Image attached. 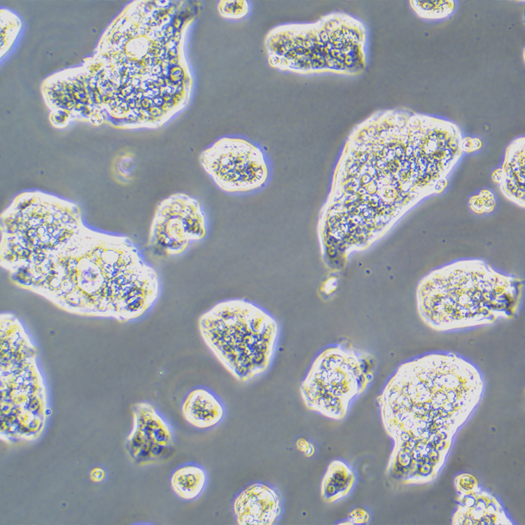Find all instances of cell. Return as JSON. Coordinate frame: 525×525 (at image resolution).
Segmentation results:
<instances>
[{"instance_id": "cell-1", "label": "cell", "mask_w": 525, "mask_h": 525, "mask_svg": "<svg viewBox=\"0 0 525 525\" xmlns=\"http://www.w3.org/2000/svg\"><path fill=\"white\" fill-rule=\"evenodd\" d=\"M458 159L439 118L404 109L372 114L354 129L340 160L328 238L348 252L368 248L398 215L435 191Z\"/></svg>"}, {"instance_id": "cell-2", "label": "cell", "mask_w": 525, "mask_h": 525, "mask_svg": "<svg viewBox=\"0 0 525 525\" xmlns=\"http://www.w3.org/2000/svg\"><path fill=\"white\" fill-rule=\"evenodd\" d=\"M523 284L482 260L453 262L423 277L416 297L419 316L433 330L451 332L490 325L517 313Z\"/></svg>"}, {"instance_id": "cell-3", "label": "cell", "mask_w": 525, "mask_h": 525, "mask_svg": "<svg viewBox=\"0 0 525 525\" xmlns=\"http://www.w3.org/2000/svg\"><path fill=\"white\" fill-rule=\"evenodd\" d=\"M366 44L364 24L343 12L277 25L265 38L270 66L299 75H359L367 66Z\"/></svg>"}, {"instance_id": "cell-4", "label": "cell", "mask_w": 525, "mask_h": 525, "mask_svg": "<svg viewBox=\"0 0 525 525\" xmlns=\"http://www.w3.org/2000/svg\"><path fill=\"white\" fill-rule=\"evenodd\" d=\"M198 330L206 346L239 382L264 374L275 356L279 326L266 309L250 300L220 301L198 318Z\"/></svg>"}, {"instance_id": "cell-5", "label": "cell", "mask_w": 525, "mask_h": 525, "mask_svg": "<svg viewBox=\"0 0 525 525\" xmlns=\"http://www.w3.org/2000/svg\"><path fill=\"white\" fill-rule=\"evenodd\" d=\"M374 366V357L366 351L330 345L314 359L300 384L301 397L309 410L341 420L372 381Z\"/></svg>"}, {"instance_id": "cell-6", "label": "cell", "mask_w": 525, "mask_h": 525, "mask_svg": "<svg viewBox=\"0 0 525 525\" xmlns=\"http://www.w3.org/2000/svg\"><path fill=\"white\" fill-rule=\"evenodd\" d=\"M199 162L217 188L230 195L256 192L266 185L270 176L263 151L239 136L216 139L202 150Z\"/></svg>"}, {"instance_id": "cell-7", "label": "cell", "mask_w": 525, "mask_h": 525, "mask_svg": "<svg viewBox=\"0 0 525 525\" xmlns=\"http://www.w3.org/2000/svg\"><path fill=\"white\" fill-rule=\"evenodd\" d=\"M209 224L202 203L186 192H175L158 204L150 228V241L169 256L185 253L194 243L204 240Z\"/></svg>"}, {"instance_id": "cell-8", "label": "cell", "mask_w": 525, "mask_h": 525, "mask_svg": "<svg viewBox=\"0 0 525 525\" xmlns=\"http://www.w3.org/2000/svg\"><path fill=\"white\" fill-rule=\"evenodd\" d=\"M134 455L141 459L167 458L174 452V433L169 422L150 405L136 407V428L132 434Z\"/></svg>"}, {"instance_id": "cell-9", "label": "cell", "mask_w": 525, "mask_h": 525, "mask_svg": "<svg viewBox=\"0 0 525 525\" xmlns=\"http://www.w3.org/2000/svg\"><path fill=\"white\" fill-rule=\"evenodd\" d=\"M232 508L239 525H272L281 516L282 500L274 487L253 483L236 496Z\"/></svg>"}, {"instance_id": "cell-10", "label": "cell", "mask_w": 525, "mask_h": 525, "mask_svg": "<svg viewBox=\"0 0 525 525\" xmlns=\"http://www.w3.org/2000/svg\"><path fill=\"white\" fill-rule=\"evenodd\" d=\"M181 412L185 420L200 430L211 428L219 424L225 415L220 399L211 390L197 387L186 396Z\"/></svg>"}, {"instance_id": "cell-11", "label": "cell", "mask_w": 525, "mask_h": 525, "mask_svg": "<svg viewBox=\"0 0 525 525\" xmlns=\"http://www.w3.org/2000/svg\"><path fill=\"white\" fill-rule=\"evenodd\" d=\"M499 180L504 193L516 203L524 200V139L514 141L506 150Z\"/></svg>"}, {"instance_id": "cell-12", "label": "cell", "mask_w": 525, "mask_h": 525, "mask_svg": "<svg viewBox=\"0 0 525 525\" xmlns=\"http://www.w3.org/2000/svg\"><path fill=\"white\" fill-rule=\"evenodd\" d=\"M355 479L351 465L342 460H333L322 479L321 492L323 499L332 503L344 498L352 490Z\"/></svg>"}, {"instance_id": "cell-13", "label": "cell", "mask_w": 525, "mask_h": 525, "mask_svg": "<svg viewBox=\"0 0 525 525\" xmlns=\"http://www.w3.org/2000/svg\"><path fill=\"white\" fill-rule=\"evenodd\" d=\"M208 483L205 469L194 463H187L176 468L170 477L174 493L181 499L192 500L204 491Z\"/></svg>"}, {"instance_id": "cell-14", "label": "cell", "mask_w": 525, "mask_h": 525, "mask_svg": "<svg viewBox=\"0 0 525 525\" xmlns=\"http://www.w3.org/2000/svg\"><path fill=\"white\" fill-rule=\"evenodd\" d=\"M455 1H410L414 12L420 18L428 20L443 19L455 9Z\"/></svg>"}, {"instance_id": "cell-15", "label": "cell", "mask_w": 525, "mask_h": 525, "mask_svg": "<svg viewBox=\"0 0 525 525\" xmlns=\"http://www.w3.org/2000/svg\"><path fill=\"white\" fill-rule=\"evenodd\" d=\"M219 14L227 19H241L249 11V5L246 1H220L218 5Z\"/></svg>"}, {"instance_id": "cell-16", "label": "cell", "mask_w": 525, "mask_h": 525, "mask_svg": "<svg viewBox=\"0 0 525 525\" xmlns=\"http://www.w3.org/2000/svg\"><path fill=\"white\" fill-rule=\"evenodd\" d=\"M297 448L307 456H311L314 453V448L312 443L304 438H300L296 442Z\"/></svg>"}, {"instance_id": "cell-17", "label": "cell", "mask_w": 525, "mask_h": 525, "mask_svg": "<svg viewBox=\"0 0 525 525\" xmlns=\"http://www.w3.org/2000/svg\"><path fill=\"white\" fill-rule=\"evenodd\" d=\"M368 514L360 509L353 510L349 514V521H354L353 524L362 523L367 519Z\"/></svg>"}]
</instances>
